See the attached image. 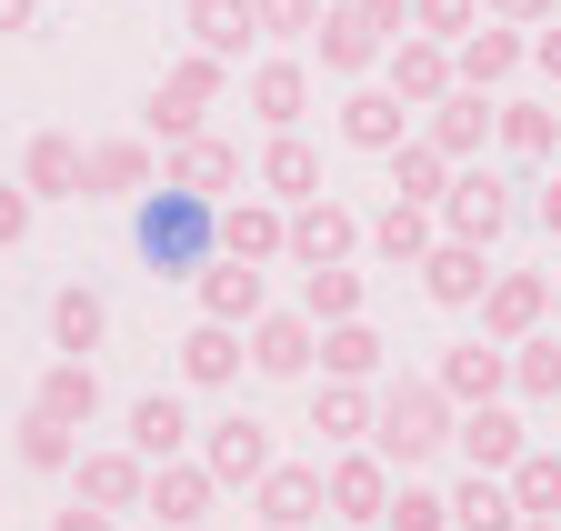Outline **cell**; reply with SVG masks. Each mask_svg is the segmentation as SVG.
<instances>
[{
  "instance_id": "obj_8",
  "label": "cell",
  "mask_w": 561,
  "mask_h": 531,
  "mask_svg": "<svg viewBox=\"0 0 561 531\" xmlns=\"http://www.w3.org/2000/svg\"><path fill=\"white\" fill-rule=\"evenodd\" d=\"M481 291H491V251L481 241H432L421 251V301H442V311H481Z\"/></svg>"
},
{
  "instance_id": "obj_19",
  "label": "cell",
  "mask_w": 561,
  "mask_h": 531,
  "mask_svg": "<svg viewBox=\"0 0 561 531\" xmlns=\"http://www.w3.org/2000/svg\"><path fill=\"white\" fill-rule=\"evenodd\" d=\"M70 482H81V501H101V511H140V501H151V461H140L130 441H111V451L70 461Z\"/></svg>"
},
{
  "instance_id": "obj_18",
  "label": "cell",
  "mask_w": 561,
  "mask_h": 531,
  "mask_svg": "<svg viewBox=\"0 0 561 531\" xmlns=\"http://www.w3.org/2000/svg\"><path fill=\"white\" fill-rule=\"evenodd\" d=\"M381 71H391V91L411 101V111H432L461 71H451V41H432V31H401L391 50H381Z\"/></svg>"
},
{
  "instance_id": "obj_39",
  "label": "cell",
  "mask_w": 561,
  "mask_h": 531,
  "mask_svg": "<svg viewBox=\"0 0 561 531\" xmlns=\"http://www.w3.org/2000/svg\"><path fill=\"white\" fill-rule=\"evenodd\" d=\"M491 141H502L512 161H551V151H561V120H551V111H531V101H502Z\"/></svg>"
},
{
  "instance_id": "obj_10",
  "label": "cell",
  "mask_w": 561,
  "mask_h": 531,
  "mask_svg": "<svg viewBox=\"0 0 561 531\" xmlns=\"http://www.w3.org/2000/svg\"><path fill=\"white\" fill-rule=\"evenodd\" d=\"M140 511H161V531H201L210 511H221V482H210V461H151V501Z\"/></svg>"
},
{
  "instance_id": "obj_26",
  "label": "cell",
  "mask_w": 561,
  "mask_h": 531,
  "mask_svg": "<svg viewBox=\"0 0 561 531\" xmlns=\"http://www.w3.org/2000/svg\"><path fill=\"white\" fill-rule=\"evenodd\" d=\"M161 181L201 191V201H221V191H241V151H231V141H210V130H191V141H171Z\"/></svg>"
},
{
  "instance_id": "obj_43",
  "label": "cell",
  "mask_w": 561,
  "mask_h": 531,
  "mask_svg": "<svg viewBox=\"0 0 561 531\" xmlns=\"http://www.w3.org/2000/svg\"><path fill=\"white\" fill-rule=\"evenodd\" d=\"M502 482H512V501H522V511H561V451H541V441H531Z\"/></svg>"
},
{
  "instance_id": "obj_24",
  "label": "cell",
  "mask_w": 561,
  "mask_h": 531,
  "mask_svg": "<svg viewBox=\"0 0 561 531\" xmlns=\"http://www.w3.org/2000/svg\"><path fill=\"white\" fill-rule=\"evenodd\" d=\"M311 50H321V71H341V81H362L371 60L391 50L371 21H362V0H321V31H311Z\"/></svg>"
},
{
  "instance_id": "obj_42",
  "label": "cell",
  "mask_w": 561,
  "mask_h": 531,
  "mask_svg": "<svg viewBox=\"0 0 561 531\" xmlns=\"http://www.w3.org/2000/svg\"><path fill=\"white\" fill-rule=\"evenodd\" d=\"M381 531H451V492H432V482H391V511H381Z\"/></svg>"
},
{
  "instance_id": "obj_4",
  "label": "cell",
  "mask_w": 561,
  "mask_h": 531,
  "mask_svg": "<svg viewBox=\"0 0 561 531\" xmlns=\"http://www.w3.org/2000/svg\"><path fill=\"white\" fill-rule=\"evenodd\" d=\"M391 461L371 451V441H341L331 461H321V501H331V521H381L391 511Z\"/></svg>"
},
{
  "instance_id": "obj_30",
  "label": "cell",
  "mask_w": 561,
  "mask_h": 531,
  "mask_svg": "<svg viewBox=\"0 0 561 531\" xmlns=\"http://www.w3.org/2000/svg\"><path fill=\"white\" fill-rule=\"evenodd\" d=\"M181 31H191V50H210V60H241V50L261 41L251 0H181Z\"/></svg>"
},
{
  "instance_id": "obj_49",
  "label": "cell",
  "mask_w": 561,
  "mask_h": 531,
  "mask_svg": "<svg viewBox=\"0 0 561 531\" xmlns=\"http://www.w3.org/2000/svg\"><path fill=\"white\" fill-rule=\"evenodd\" d=\"M362 21H371L381 41H401V31H411V0H362Z\"/></svg>"
},
{
  "instance_id": "obj_6",
  "label": "cell",
  "mask_w": 561,
  "mask_h": 531,
  "mask_svg": "<svg viewBox=\"0 0 561 531\" xmlns=\"http://www.w3.org/2000/svg\"><path fill=\"white\" fill-rule=\"evenodd\" d=\"M241 342H251V371H261V381H301V371L321 361V321L291 301V311H261Z\"/></svg>"
},
{
  "instance_id": "obj_9",
  "label": "cell",
  "mask_w": 561,
  "mask_h": 531,
  "mask_svg": "<svg viewBox=\"0 0 561 531\" xmlns=\"http://www.w3.org/2000/svg\"><path fill=\"white\" fill-rule=\"evenodd\" d=\"M210 231H221V251H241V261H291V201H271V191H261V201H251V191L221 201Z\"/></svg>"
},
{
  "instance_id": "obj_25",
  "label": "cell",
  "mask_w": 561,
  "mask_h": 531,
  "mask_svg": "<svg viewBox=\"0 0 561 531\" xmlns=\"http://www.w3.org/2000/svg\"><path fill=\"white\" fill-rule=\"evenodd\" d=\"M151 181H161L151 141H91V161H81V201H140Z\"/></svg>"
},
{
  "instance_id": "obj_34",
  "label": "cell",
  "mask_w": 561,
  "mask_h": 531,
  "mask_svg": "<svg viewBox=\"0 0 561 531\" xmlns=\"http://www.w3.org/2000/svg\"><path fill=\"white\" fill-rule=\"evenodd\" d=\"M381 351L391 342H381L371 321H321V371L331 381H381Z\"/></svg>"
},
{
  "instance_id": "obj_20",
  "label": "cell",
  "mask_w": 561,
  "mask_h": 531,
  "mask_svg": "<svg viewBox=\"0 0 561 531\" xmlns=\"http://www.w3.org/2000/svg\"><path fill=\"white\" fill-rule=\"evenodd\" d=\"M201 311L251 331V321L271 311V281H261V261H241V251H210V261H201Z\"/></svg>"
},
{
  "instance_id": "obj_32",
  "label": "cell",
  "mask_w": 561,
  "mask_h": 531,
  "mask_svg": "<svg viewBox=\"0 0 561 531\" xmlns=\"http://www.w3.org/2000/svg\"><path fill=\"white\" fill-rule=\"evenodd\" d=\"M451 531H522V501L502 472H461L451 482Z\"/></svg>"
},
{
  "instance_id": "obj_36",
  "label": "cell",
  "mask_w": 561,
  "mask_h": 531,
  "mask_svg": "<svg viewBox=\"0 0 561 531\" xmlns=\"http://www.w3.org/2000/svg\"><path fill=\"white\" fill-rule=\"evenodd\" d=\"M130 451H140V461L191 451V412L171 402V391H140V402H130Z\"/></svg>"
},
{
  "instance_id": "obj_28",
  "label": "cell",
  "mask_w": 561,
  "mask_h": 531,
  "mask_svg": "<svg viewBox=\"0 0 561 531\" xmlns=\"http://www.w3.org/2000/svg\"><path fill=\"white\" fill-rule=\"evenodd\" d=\"M111 342V301L91 291V281H70V291H50V351H70V361H91Z\"/></svg>"
},
{
  "instance_id": "obj_55",
  "label": "cell",
  "mask_w": 561,
  "mask_h": 531,
  "mask_svg": "<svg viewBox=\"0 0 561 531\" xmlns=\"http://www.w3.org/2000/svg\"><path fill=\"white\" fill-rule=\"evenodd\" d=\"M551 321H561V281H551Z\"/></svg>"
},
{
  "instance_id": "obj_57",
  "label": "cell",
  "mask_w": 561,
  "mask_h": 531,
  "mask_svg": "<svg viewBox=\"0 0 561 531\" xmlns=\"http://www.w3.org/2000/svg\"><path fill=\"white\" fill-rule=\"evenodd\" d=\"M551 120H561V101H551Z\"/></svg>"
},
{
  "instance_id": "obj_45",
  "label": "cell",
  "mask_w": 561,
  "mask_h": 531,
  "mask_svg": "<svg viewBox=\"0 0 561 531\" xmlns=\"http://www.w3.org/2000/svg\"><path fill=\"white\" fill-rule=\"evenodd\" d=\"M481 21V0H411V31H432V41H461Z\"/></svg>"
},
{
  "instance_id": "obj_27",
  "label": "cell",
  "mask_w": 561,
  "mask_h": 531,
  "mask_svg": "<svg viewBox=\"0 0 561 531\" xmlns=\"http://www.w3.org/2000/svg\"><path fill=\"white\" fill-rule=\"evenodd\" d=\"M81 141H70V130H41V141L21 151V191H31V201H81Z\"/></svg>"
},
{
  "instance_id": "obj_54",
  "label": "cell",
  "mask_w": 561,
  "mask_h": 531,
  "mask_svg": "<svg viewBox=\"0 0 561 531\" xmlns=\"http://www.w3.org/2000/svg\"><path fill=\"white\" fill-rule=\"evenodd\" d=\"M341 531H381V521H341Z\"/></svg>"
},
{
  "instance_id": "obj_1",
  "label": "cell",
  "mask_w": 561,
  "mask_h": 531,
  "mask_svg": "<svg viewBox=\"0 0 561 531\" xmlns=\"http://www.w3.org/2000/svg\"><path fill=\"white\" fill-rule=\"evenodd\" d=\"M451 422H461V402H451L432 371H421V381H391L381 412H371V451L391 461V472H421V461L451 451Z\"/></svg>"
},
{
  "instance_id": "obj_47",
  "label": "cell",
  "mask_w": 561,
  "mask_h": 531,
  "mask_svg": "<svg viewBox=\"0 0 561 531\" xmlns=\"http://www.w3.org/2000/svg\"><path fill=\"white\" fill-rule=\"evenodd\" d=\"M50 531H121V511H101V501H81V492H70V501L50 511Z\"/></svg>"
},
{
  "instance_id": "obj_50",
  "label": "cell",
  "mask_w": 561,
  "mask_h": 531,
  "mask_svg": "<svg viewBox=\"0 0 561 531\" xmlns=\"http://www.w3.org/2000/svg\"><path fill=\"white\" fill-rule=\"evenodd\" d=\"M531 60H541V71H551V81H561V11H551V21L531 31Z\"/></svg>"
},
{
  "instance_id": "obj_51",
  "label": "cell",
  "mask_w": 561,
  "mask_h": 531,
  "mask_svg": "<svg viewBox=\"0 0 561 531\" xmlns=\"http://www.w3.org/2000/svg\"><path fill=\"white\" fill-rule=\"evenodd\" d=\"M531 221H541V231L561 241V181H541V191H531Z\"/></svg>"
},
{
  "instance_id": "obj_33",
  "label": "cell",
  "mask_w": 561,
  "mask_h": 531,
  "mask_svg": "<svg viewBox=\"0 0 561 531\" xmlns=\"http://www.w3.org/2000/svg\"><path fill=\"white\" fill-rule=\"evenodd\" d=\"M261 191H271V201H311V191H321V151L301 141V130H271V151H261Z\"/></svg>"
},
{
  "instance_id": "obj_48",
  "label": "cell",
  "mask_w": 561,
  "mask_h": 531,
  "mask_svg": "<svg viewBox=\"0 0 561 531\" xmlns=\"http://www.w3.org/2000/svg\"><path fill=\"white\" fill-rule=\"evenodd\" d=\"M481 11H491V21H512V31H541L561 0H481Z\"/></svg>"
},
{
  "instance_id": "obj_14",
  "label": "cell",
  "mask_w": 561,
  "mask_h": 531,
  "mask_svg": "<svg viewBox=\"0 0 561 531\" xmlns=\"http://www.w3.org/2000/svg\"><path fill=\"white\" fill-rule=\"evenodd\" d=\"M432 381L451 391L461 412H471V402H502V391H512V342H491V331H481V342H451V351L432 361Z\"/></svg>"
},
{
  "instance_id": "obj_41",
  "label": "cell",
  "mask_w": 561,
  "mask_h": 531,
  "mask_svg": "<svg viewBox=\"0 0 561 531\" xmlns=\"http://www.w3.org/2000/svg\"><path fill=\"white\" fill-rule=\"evenodd\" d=\"M70 461H81V431H70V422H50V412H31L21 422V472H70Z\"/></svg>"
},
{
  "instance_id": "obj_11",
  "label": "cell",
  "mask_w": 561,
  "mask_h": 531,
  "mask_svg": "<svg viewBox=\"0 0 561 531\" xmlns=\"http://www.w3.org/2000/svg\"><path fill=\"white\" fill-rule=\"evenodd\" d=\"M362 211H351V201H331V191H311V201H291V261H301V272H311V261H351V251H362Z\"/></svg>"
},
{
  "instance_id": "obj_22",
  "label": "cell",
  "mask_w": 561,
  "mask_h": 531,
  "mask_svg": "<svg viewBox=\"0 0 561 531\" xmlns=\"http://www.w3.org/2000/svg\"><path fill=\"white\" fill-rule=\"evenodd\" d=\"M251 511L280 521V531H311L331 501H321V461H271V472L251 482Z\"/></svg>"
},
{
  "instance_id": "obj_5",
  "label": "cell",
  "mask_w": 561,
  "mask_h": 531,
  "mask_svg": "<svg viewBox=\"0 0 561 531\" xmlns=\"http://www.w3.org/2000/svg\"><path fill=\"white\" fill-rule=\"evenodd\" d=\"M512 211H522V201H512V181H502V171H481V161H461L451 191H442V231H451V241H481V251L512 231Z\"/></svg>"
},
{
  "instance_id": "obj_46",
  "label": "cell",
  "mask_w": 561,
  "mask_h": 531,
  "mask_svg": "<svg viewBox=\"0 0 561 531\" xmlns=\"http://www.w3.org/2000/svg\"><path fill=\"white\" fill-rule=\"evenodd\" d=\"M31 211H41L31 191H21V181H0V251H21V241H31Z\"/></svg>"
},
{
  "instance_id": "obj_38",
  "label": "cell",
  "mask_w": 561,
  "mask_h": 531,
  "mask_svg": "<svg viewBox=\"0 0 561 531\" xmlns=\"http://www.w3.org/2000/svg\"><path fill=\"white\" fill-rule=\"evenodd\" d=\"M451 171H461V161H451V151H432V141H401V151H391V191H401V201H432V211H442Z\"/></svg>"
},
{
  "instance_id": "obj_44",
  "label": "cell",
  "mask_w": 561,
  "mask_h": 531,
  "mask_svg": "<svg viewBox=\"0 0 561 531\" xmlns=\"http://www.w3.org/2000/svg\"><path fill=\"white\" fill-rule=\"evenodd\" d=\"M251 21H261V41H311L321 0H251Z\"/></svg>"
},
{
  "instance_id": "obj_40",
  "label": "cell",
  "mask_w": 561,
  "mask_h": 531,
  "mask_svg": "<svg viewBox=\"0 0 561 531\" xmlns=\"http://www.w3.org/2000/svg\"><path fill=\"white\" fill-rule=\"evenodd\" d=\"M512 391H522V402H561V331L512 342Z\"/></svg>"
},
{
  "instance_id": "obj_35",
  "label": "cell",
  "mask_w": 561,
  "mask_h": 531,
  "mask_svg": "<svg viewBox=\"0 0 561 531\" xmlns=\"http://www.w3.org/2000/svg\"><path fill=\"white\" fill-rule=\"evenodd\" d=\"M251 111H261L271 130H301V111H311V71H301V60H261V71H251Z\"/></svg>"
},
{
  "instance_id": "obj_7",
  "label": "cell",
  "mask_w": 561,
  "mask_h": 531,
  "mask_svg": "<svg viewBox=\"0 0 561 531\" xmlns=\"http://www.w3.org/2000/svg\"><path fill=\"white\" fill-rule=\"evenodd\" d=\"M491 120H502V101H491V91H471V81H451L432 111H421V141H432V151H451V161H481Z\"/></svg>"
},
{
  "instance_id": "obj_13",
  "label": "cell",
  "mask_w": 561,
  "mask_h": 531,
  "mask_svg": "<svg viewBox=\"0 0 561 531\" xmlns=\"http://www.w3.org/2000/svg\"><path fill=\"white\" fill-rule=\"evenodd\" d=\"M341 141H351V151H371V161H391V151L411 141V101H401L391 81H362V91L341 101Z\"/></svg>"
},
{
  "instance_id": "obj_53",
  "label": "cell",
  "mask_w": 561,
  "mask_h": 531,
  "mask_svg": "<svg viewBox=\"0 0 561 531\" xmlns=\"http://www.w3.org/2000/svg\"><path fill=\"white\" fill-rule=\"evenodd\" d=\"M522 531H561V511H522Z\"/></svg>"
},
{
  "instance_id": "obj_3",
  "label": "cell",
  "mask_w": 561,
  "mask_h": 531,
  "mask_svg": "<svg viewBox=\"0 0 561 531\" xmlns=\"http://www.w3.org/2000/svg\"><path fill=\"white\" fill-rule=\"evenodd\" d=\"M221 91H231V60H210V50H191V60H171L161 71V91H151V141H191V130H210V111H221Z\"/></svg>"
},
{
  "instance_id": "obj_29",
  "label": "cell",
  "mask_w": 561,
  "mask_h": 531,
  "mask_svg": "<svg viewBox=\"0 0 561 531\" xmlns=\"http://www.w3.org/2000/svg\"><path fill=\"white\" fill-rule=\"evenodd\" d=\"M31 412H50V422H70V431H91V422H101V371L60 351V361L41 371V391H31Z\"/></svg>"
},
{
  "instance_id": "obj_52",
  "label": "cell",
  "mask_w": 561,
  "mask_h": 531,
  "mask_svg": "<svg viewBox=\"0 0 561 531\" xmlns=\"http://www.w3.org/2000/svg\"><path fill=\"white\" fill-rule=\"evenodd\" d=\"M31 11H41V0H0V31H31Z\"/></svg>"
},
{
  "instance_id": "obj_16",
  "label": "cell",
  "mask_w": 561,
  "mask_h": 531,
  "mask_svg": "<svg viewBox=\"0 0 561 531\" xmlns=\"http://www.w3.org/2000/svg\"><path fill=\"white\" fill-rule=\"evenodd\" d=\"M541 321H551V272H491V291H481L491 342H531Z\"/></svg>"
},
{
  "instance_id": "obj_37",
  "label": "cell",
  "mask_w": 561,
  "mask_h": 531,
  "mask_svg": "<svg viewBox=\"0 0 561 531\" xmlns=\"http://www.w3.org/2000/svg\"><path fill=\"white\" fill-rule=\"evenodd\" d=\"M362 301H371V281L351 272V261H311L301 272V311L311 321H362Z\"/></svg>"
},
{
  "instance_id": "obj_31",
  "label": "cell",
  "mask_w": 561,
  "mask_h": 531,
  "mask_svg": "<svg viewBox=\"0 0 561 531\" xmlns=\"http://www.w3.org/2000/svg\"><path fill=\"white\" fill-rule=\"evenodd\" d=\"M371 381H331L321 371V391H311V431H321V451H341V441H371Z\"/></svg>"
},
{
  "instance_id": "obj_23",
  "label": "cell",
  "mask_w": 561,
  "mask_h": 531,
  "mask_svg": "<svg viewBox=\"0 0 561 531\" xmlns=\"http://www.w3.org/2000/svg\"><path fill=\"white\" fill-rule=\"evenodd\" d=\"M451 451L471 461V472H512V461L531 451V431H522V412H502V402H471V412L451 422Z\"/></svg>"
},
{
  "instance_id": "obj_17",
  "label": "cell",
  "mask_w": 561,
  "mask_h": 531,
  "mask_svg": "<svg viewBox=\"0 0 561 531\" xmlns=\"http://www.w3.org/2000/svg\"><path fill=\"white\" fill-rule=\"evenodd\" d=\"M432 241H442V211L432 201H401V191H391V201L371 211V231H362V251L391 261V272H421V251H432Z\"/></svg>"
},
{
  "instance_id": "obj_56",
  "label": "cell",
  "mask_w": 561,
  "mask_h": 531,
  "mask_svg": "<svg viewBox=\"0 0 561 531\" xmlns=\"http://www.w3.org/2000/svg\"><path fill=\"white\" fill-rule=\"evenodd\" d=\"M251 531H280V521H251Z\"/></svg>"
},
{
  "instance_id": "obj_21",
  "label": "cell",
  "mask_w": 561,
  "mask_h": 531,
  "mask_svg": "<svg viewBox=\"0 0 561 531\" xmlns=\"http://www.w3.org/2000/svg\"><path fill=\"white\" fill-rule=\"evenodd\" d=\"M241 361H251L241 321H210V311H201V321L181 331V381H191V391H231V381H241Z\"/></svg>"
},
{
  "instance_id": "obj_2",
  "label": "cell",
  "mask_w": 561,
  "mask_h": 531,
  "mask_svg": "<svg viewBox=\"0 0 561 531\" xmlns=\"http://www.w3.org/2000/svg\"><path fill=\"white\" fill-rule=\"evenodd\" d=\"M210 211H221V201H201V191H181V181L140 191V261H151V272H191V281H201V261L221 251Z\"/></svg>"
},
{
  "instance_id": "obj_12",
  "label": "cell",
  "mask_w": 561,
  "mask_h": 531,
  "mask_svg": "<svg viewBox=\"0 0 561 531\" xmlns=\"http://www.w3.org/2000/svg\"><path fill=\"white\" fill-rule=\"evenodd\" d=\"M522 60H531V31H512V21H491V11H481V21H471V31L451 41V71H461L471 91H502V81L522 71Z\"/></svg>"
},
{
  "instance_id": "obj_15",
  "label": "cell",
  "mask_w": 561,
  "mask_h": 531,
  "mask_svg": "<svg viewBox=\"0 0 561 531\" xmlns=\"http://www.w3.org/2000/svg\"><path fill=\"white\" fill-rule=\"evenodd\" d=\"M201 461H210V482H221V492H231V482L251 492V482L271 472V461H280V451H271V431H261L251 412H221V422H210V431H201Z\"/></svg>"
}]
</instances>
